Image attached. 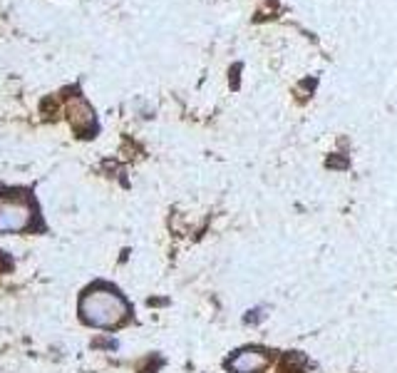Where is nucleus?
<instances>
[{"label":"nucleus","mask_w":397,"mask_h":373,"mask_svg":"<svg viewBox=\"0 0 397 373\" xmlns=\"http://www.w3.org/2000/svg\"><path fill=\"white\" fill-rule=\"evenodd\" d=\"M129 314L127 301L110 286L87 289L80 299V316L85 324L95 328H112Z\"/></svg>","instance_id":"1"},{"label":"nucleus","mask_w":397,"mask_h":373,"mask_svg":"<svg viewBox=\"0 0 397 373\" xmlns=\"http://www.w3.org/2000/svg\"><path fill=\"white\" fill-rule=\"evenodd\" d=\"M33 216L35 207L28 199H0V232H25Z\"/></svg>","instance_id":"2"},{"label":"nucleus","mask_w":397,"mask_h":373,"mask_svg":"<svg viewBox=\"0 0 397 373\" xmlns=\"http://www.w3.org/2000/svg\"><path fill=\"white\" fill-rule=\"evenodd\" d=\"M67 120L72 125V129L80 132L82 137H90V132H95V127H97L95 110L87 105L85 97H77V95L67 102Z\"/></svg>","instance_id":"3"},{"label":"nucleus","mask_w":397,"mask_h":373,"mask_svg":"<svg viewBox=\"0 0 397 373\" xmlns=\"http://www.w3.org/2000/svg\"><path fill=\"white\" fill-rule=\"evenodd\" d=\"M268 366V356L259 349H243L229 361V368L234 373H261Z\"/></svg>","instance_id":"4"}]
</instances>
